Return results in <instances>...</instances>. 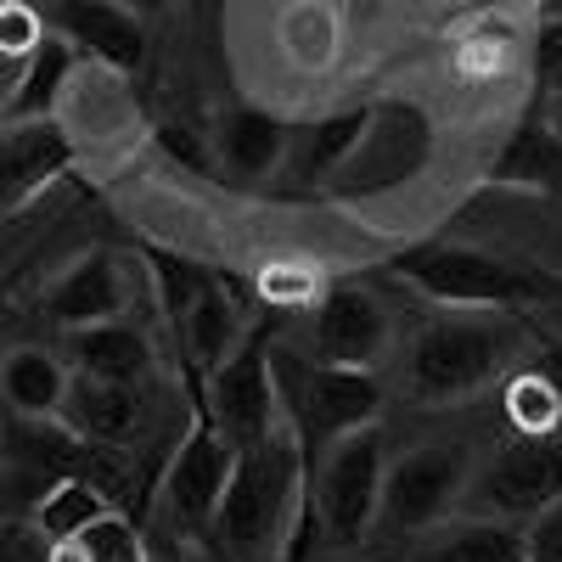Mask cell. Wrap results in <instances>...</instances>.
I'll return each mask as SVG.
<instances>
[{
	"label": "cell",
	"instance_id": "12",
	"mask_svg": "<svg viewBox=\"0 0 562 562\" xmlns=\"http://www.w3.org/2000/svg\"><path fill=\"white\" fill-rule=\"evenodd\" d=\"M57 34L74 40L90 63H102L113 74H135L140 57H147V29H140V12L124 7V0H57L52 12Z\"/></svg>",
	"mask_w": 562,
	"mask_h": 562
},
{
	"label": "cell",
	"instance_id": "15",
	"mask_svg": "<svg viewBox=\"0 0 562 562\" xmlns=\"http://www.w3.org/2000/svg\"><path fill=\"white\" fill-rule=\"evenodd\" d=\"M63 428L85 445H124L140 428V394L130 383H108V378H85L74 371V389L63 405Z\"/></svg>",
	"mask_w": 562,
	"mask_h": 562
},
{
	"label": "cell",
	"instance_id": "20",
	"mask_svg": "<svg viewBox=\"0 0 562 562\" xmlns=\"http://www.w3.org/2000/svg\"><path fill=\"white\" fill-rule=\"evenodd\" d=\"M79 63V45L63 34H45V45L18 68L12 79V97H7V124H29V119H57V102L74 79Z\"/></svg>",
	"mask_w": 562,
	"mask_h": 562
},
{
	"label": "cell",
	"instance_id": "16",
	"mask_svg": "<svg viewBox=\"0 0 562 562\" xmlns=\"http://www.w3.org/2000/svg\"><path fill=\"white\" fill-rule=\"evenodd\" d=\"M495 186L512 192H540V198H562V135L551 130V119L529 113L518 130L506 135V147L490 164Z\"/></svg>",
	"mask_w": 562,
	"mask_h": 562
},
{
	"label": "cell",
	"instance_id": "4",
	"mask_svg": "<svg viewBox=\"0 0 562 562\" xmlns=\"http://www.w3.org/2000/svg\"><path fill=\"white\" fill-rule=\"evenodd\" d=\"M186 400H192V428L180 434L175 456H169V479H164V501H169V518L180 529H214V512L220 495L231 484V467H237V445L220 428V416L209 405V378L186 360Z\"/></svg>",
	"mask_w": 562,
	"mask_h": 562
},
{
	"label": "cell",
	"instance_id": "7",
	"mask_svg": "<svg viewBox=\"0 0 562 562\" xmlns=\"http://www.w3.org/2000/svg\"><path fill=\"white\" fill-rule=\"evenodd\" d=\"M293 428H299V445H304V461H321L338 439L360 434V428H378L383 416V383L371 366H304L299 371V394L288 405Z\"/></svg>",
	"mask_w": 562,
	"mask_h": 562
},
{
	"label": "cell",
	"instance_id": "23",
	"mask_svg": "<svg viewBox=\"0 0 562 562\" xmlns=\"http://www.w3.org/2000/svg\"><path fill=\"white\" fill-rule=\"evenodd\" d=\"M108 512H113V501L90 479H57V484H45V495L29 518L40 524V535L52 546H63V540H79L90 524H102Z\"/></svg>",
	"mask_w": 562,
	"mask_h": 562
},
{
	"label": "cell",
	"instance_id": "14",
	"mask_svg": "<svg viewBox=\"0 0 562 562\" xmlns=\"http://www.w3.org/2000/svg\"><path fill=\"white\" fill-rule=\"evenodd\" d=\"M74 169V140L57 119L7 124V209L18 214L29 198H40L52 180Z\"/></svg>",
	"mask_w": 562,
	"mask_h": 562
},
{
	"label": "cell",
	"instance_id": "9",
	"mask_svg": "<svg viewBox=\"0 0 562 562\" xmlns=\"http://www.w3.org/2000/svg\"><path fill=\"white\" fill-rule=\"evenodd\" d=\"M467 501L484 506L490 518L506 524H535L551 501H562V450L557 439H512L506 450H495L484 467H473Z\"/></svg>",
	"mask_w": 562,
	"mask_h": 562
},
{
	"label": "cell",
	"instance_id": "26",
	"mask_svg": "<svg viewBox=\"0 0 562 562\" xmlns=\"http://www.w3.org/2000/svg\"><path fill=\"white\" fill-rule=\"evenodd\" d=\"M57 562H147V551H140V535L119 518V512H108V518L90 524L79 540H63Z\"/></svg>",
	"mask_w": 562,
	"mask_h": 562
},
{
	"label": "cell",
	"instance_id": "6",
	"mask_svg": "<svg viewBox=\"0 0 562 562\" xmlns=\"http://www.w3.org/2000/svg\"><path fill=\"white\" fill-rule=\"evenodd\" d=\"M501 360H506V338L490 321L445 315L416 333L411 360H405V389L422 405H456L490 389L501 378Z\"/></svg>",
	"mask_w": 562,
	"mask_h": 562
},
{
	"label": "cell",
	"instance_id": "8",
	"mask_svg": "<svg viewBox=\"0 0 562 562\" xmlns=\"http://www.w3.org/2000/svg\"><path fill=\"white\" fill-rule=\"evenodd\" d=\"M473 484V456L467 445H416L389 461V484H383V524L400 535L434 529L450 518V506L467 501Z\"/></svg>",
	"mask_w": 562,
	"mask_h": 562
},
{
	"label": "cell",
	"instance_id": "32",
	"mask_svg": "<svg viewBox=\"0 0 562 562\" xmlns=\"http://www.w3.org/2000/svg\"><path fill=\"white\" fill-rule=\"evenodd\" d=\"M158 140L169 147V158H180L186 169H209V158H203V147L192 140V130H180V124H158Z\"/></svg>",
	"mask_w": 562,
	"mask_h": 562
},
{
	"label": "cell",
	"instance_id": "3",
	"mask_svg": "<svg viewBox=\"0 0 562 562\" xmlns=\"http://www.w3.org/2000/svg\"><path fill=\"white\" fill-rule=\"evenodd\" d=\"M394 276L445 310H518V304L562 293L551 276H535L524 265H506L484 248H461V243L411 248L394 259Z\"/></svg>",
	"mask_w": 562,
	"mask_h": 562
},
{
	"label": "cell",
	"instance_id": "13",
	"mask_svg": "<svg viewBox=\"0 0 562 562\" xmlns=\"http://www.w3.org/2000/svg\"><path fill=\"white\" fill-rule=\"evenodd\" d=\"M40 310L52 315V326H63V333H85V326L119 321V310H124V270H119V259L113 254L74 259L57 276V288L45 293Z\"/></svg>",
	"mask_w": 562,
	"mask_h": 562
},
{
	"label": "cell",
	"instance_id": "25",
	"mask_svg": "<svg viewBox=\"0 0 562 562\" xmlns=\"http://www.w3.org/2000/svg\"><path fill=\"white\" fill-rule=\"evenodd\" d=\"M506 411L518 422V434H535V439H551L557 422H562V389L540 371H524V378L506 383Z\"/></svg>",
	"mask_w": 562,
	"mask_h": 562
},
{
	"label": "cell",
	"instance_id": "29",
	"mask_svg": "<svg viewBox=\"0 0 562 562\" xmlns=\"http://www.w3.org/2000/svg\"><path fill=\"white\" fill-rule=\"evenodd\" d=\"M0 45H7V57H18V63H29L45 45V18L29 0H7V12H0Z\"/></svg>",
	"mask_w": 562,
	"mask_h": 562
},
{
	"label": "cell",
	"instance_id": "2",
	"mask_svg": "<svg viewBox=\"0 0 562 562\" xmlns=\"http://www.w3.org/2000/svg\"><path fill=\"white\" fill-rule=\"evenodd\" d=\"M434 147H439L434 113L422 108L416 97H378V102H371L360 147L349 153V164L333 180H326V198L371 203V198L405 192V186H416L422 175H428Z\"/></svg>",
	"mask_w": 562,
	"mask_h": 562
},
{
	"label": "cell",
	"instance_id": "31",
	"mask_svg": "<svg viewBox=\"0 0 562 562\" xmlns=\"http://www.w3.org/2000/svg\"><path fill=\"white\" fill-rule=\"evenodd\" d=\"M529 535V562H562V501H551L535 524H524Z\"/></svg>",
	"mask_w": 562,
	"mask_h": 562
},
{
	"label": "cell",
	"instance_id": "19",
	"mask_svg": "<svg viewBox=\"0 0 562 562\" xmlns=\"http://www.w3.org/2000/svg\"><path fill=\"white\" fill-rule=\"evenodd\" d=\"M68 355L85 378H108L130 389H140V378L153 371V344L130 321H102V326H85V333H68Z\"/></svg>",
	"mask_w": 562,
	"mask_h": 562
},
{
	"label": "cell",
	"instance_id": "11",
	"mask_svg": "<svg viewBox=\"0 0 562 562\" xmlns=\"http://www.w3.org/2000/svg\"><path fill=\"white\" fill-rule=\"evenodd\" d=\"M310 349L326 366H371L378 371L383 349H389V310L371 299L366 288H326L310 304Z\"/></svg>",
	"mask_w": 562,
	"mask_h": 562
},
{
	"label": "cell",
	"instance_id": "22",
	"mask_svg": "<svg viewBox=\"0 0 562 562\" xmlns=\"http://www.w3.org/2000/svg\"><path fill=\"white\" fill-rule=\"evenodd\" d=\"M293 153V130L281 124L265 108H237L225 113L220 124V158L237 169V175H270L276 164H288Z\"/></svg>",
	"mask_w": 562,
	"mask_h": 562
},
{
	"label": "cell",
	"instance_id": "24",
	"mask_svg": "<svg viewBox=\"0 0 562 562\" xmlns=\"http://www.w3.org/2000/svg\"><path fill=\"white\" fill-rule=\"evenodd\" d=\"M231 315H237V310H231V299L209 281V288L198 293V304H192V315L175 326V338H180L186 360H192L203 378L231 360V333H237V321H231Z\"/></svg>",
	"mask_w": 562,
	"mask_h": 562
},
{
	"label": "cell",
	"instance_id": "33",
	"mask_svg": "<svg viewBox=\"0 0 562 562\" xmlns=\"http://www.w3.org/2000/svg\"><path fill=\"white\" fill-rule=\"evenodd\" d=\"M124 7H135L140 18H147V12H158V7H164V0H124Z\"/></svg>",
	"mask_w": 562,
	"mask_h": 562
},
{
	"label": "cell",
	"instance_id": "27",
	"mask_svg": "<svg viewBox=\"0 0 562 562\" xmlns=\"http://www.w3.org/2000/svg\"><path fill=\"white\" fill-rule=\"evenodd\" d=\"M153 281H158V304H164L169 326H180L186 315H192L198 293L209 288V270H198L192 259H180V254L153 248Z\"/></svg>",
	"mask_w": 562,
	"mask_h": 562
},
{
	"label": "cell",
	"instance_id": "1",
	"mask_svg": "<svg viewBox=\"0 0 562 562\" xmlns=\"http://www.w3.org/2000/svg\"><path fill=\"white\" fill-rule=\"evenodd\" d=\"M304 484H310V467H304L299 428L288 416L276 434L237 450V467H231V484L220 495L209 535L237 562H276L304 506Z\"/></svg>",
	"mask_w": 562,
	"mask_h": 562
},
{
	"label": "cell",
	"instance_id": "28",
	"mask_svg": "<svg viewBox=\"0 0 562 562\" xmlns=\"http://www.w3.org/2000/svg\"><path fill=\"white\" fill-rule=\"evenodd\" d=\"M529 74H535L540 102L546 97H562V12H551L540 23V34L529 40Z\"/></svg>",
	"mask_w": 562,
	"mask_h": 562
},
{
	"label": "cell",
	"instance_id": "17",
	"mask_svg": "<svg viewBox=\"0 0 562 562\" xmlns=\"http://www.w3.org/2000/svg\"><path fill=\"white\" fill-rule=\"evenodd\" d=\"M68 389H74V371L40 344H18L0 366V394L23 422H63Z\"/></svg>",
	"mask_w": 562,
	"mask_h": 562
},
{
	"label": "cell",
	"instance_id": "21",
	"mask_svg": "<svg viewBox=\"0 0 562 562\" xmlns=\"http://www.w3.org/2000/svg\"><path fill=\"white\" fill-rule=\"evenodd\" d=\"M411 562H529V535L506 518H467L422 540Z\"/></svg>",
	"mask_w": 562,
	"mask_h": 562
},
{
	"label": "cell",
	"instance_id": "10",
	"mask_svg": "<svg viewBox=\"0 0 562 562\" xmlns=\"http://www.w3.org/2000/svg\"><path fill=\"white\" fill-rule=\"evenodd\" d=\"M209 405L237 450L288 422V405L276 394V366H270V326L248 333L220 371H209Z\"/></svg>",
	"mask_w": 562,
	"mask_h": 562
},
{
	"label": "cell",
	"instance_id": "18",
	"mask_svg": "<svg viewBox=\"0 0 562 562\" xmlns=\"http://www.w3.org/2000/svg\"><path fill=\"white\" fill-rule=\"evenodd\" d=\"M366 119H371V102L366 108H344V113H326L310 130H299L293 153H288V180L293 186H321V192H326V180H333L349 164V153L360 147Z\"/></svg>",
	"mask_w": 562,
	"mask_h": 562
},
{
	"label": "cell",
	"instance_id": "5",
	"mask_svg": "<svg viewBox=\"0 0 562 562\" xmlns=\"http://www.w3.org/2000/svg\"><path fill=\"white\" fill-rule=\"evenodd\" d=\"M310 467V495L321 512V529L333 546H360L371 524L383 518V484H389V445L383 428H360L338 439Z\"/></svg>",
	"mask_w": 562,
	"mask_h": 562
},
{
	"label": "cell",
	"instance_id": "30",
	"mask_svg": "<svg viewBox=\"0 0 562 562\" xmlns=\"http://www.w3.org/2000/svg\"><path fill=\"white\" fill-rule=\"evenodd\" d=\"M0 562H57V546L40 535L34 518H12L0 535Z\"/></svg>",
	"mask_w": 562,
	"mask_h": 562
}]
</instances>
